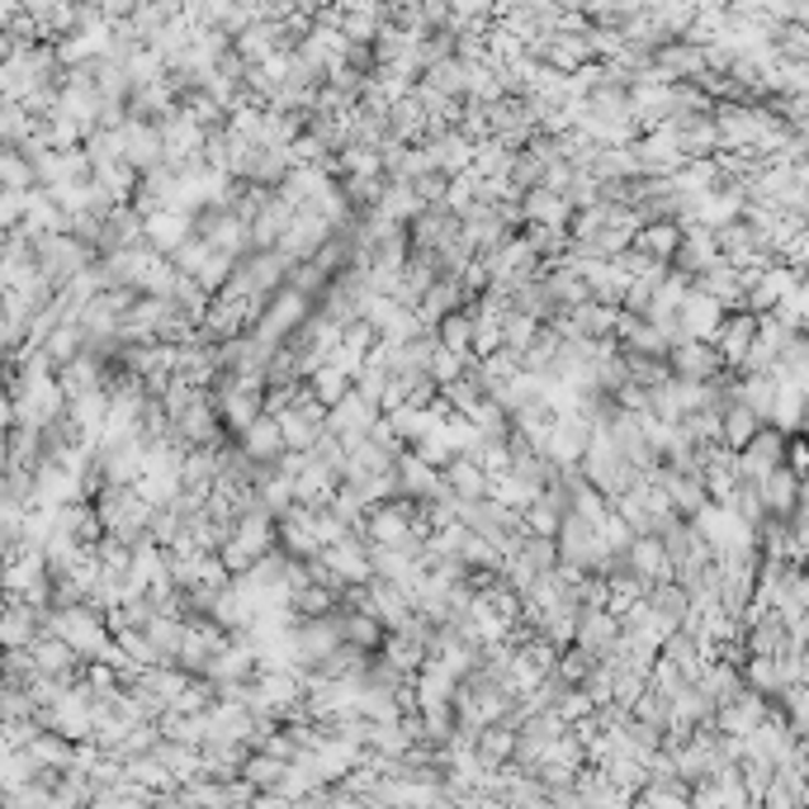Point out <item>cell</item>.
I'll use <instances>...</instances> for the list:
<instances>
[{
	"mask_svg": "<svg viewBox=\"0 0 809 809\" xmlns=\"http://www.w3.org/2000/svg\"><path fill=\"white\" fill-rule=\"evenodd\" d=\"M374 422H379V407H374V403H364L360 393L351 389L337 407L327 412V436H337L341 446H346V440H364V436L374 431Z\"/></svg>",
	"mask_w": 809,
	"mask_h": 809,
	"instance_id": "3957f363",
	"label": "cell"
},
{
	"mask_svg": "<svg viewBox=\"0 0 809 809\" xmlns=\"http://www.w3.org/2000/svg\"><path fill=\"white\" fill-rule=\"evenodd\" d=\"M568 218H573V209H568L564 195H549V189H526L521 195V223H539V228H568Z\"/></svg>",
	"mask_w": 809,
	"mask_h": 809,
	"instance_id": "9c48e42d",
	"label": "cell"
},
{
	"mask_svg": "<svg viewBox=\"0 0 809 809\" xmlns=\"http://www.w3.org/2000/svg\"><path fill=\"white\" fill-rule=\"evenodd\" d=\"M748 648L753 658H781L790 654V639H786V625L776 621V615H757V621H748Z\"/></svg>",
	"mask_w": 809,
	"mask_h": 809,
	"instance_id": "4fadbf2b",
	"label": "cell"
},
{
	"mask_svg": "<svg viewBox=\"0 0 809 809\" xmlns=\"http://www.w3.org/2000/svg\"><path fill=\"white\" fill-rule=\"evenodd\" d=\"M142 232H147V242H152V251L162 256V251H176L185 237H189V218L185 214H176V209H162V214H152L147 223H142Z\"/></svg>",
	"mask_w": 809,
	"mask_h": 809,
	"instance_id": "7c38bea8",
	"label": "cell"
},
{
	"mask_svg": "<svg viewBox=\"0 0 809 809\" xmlns=\"http://www.w3.org/2000/svg\"><path fill=\"white\" fill-rule=\"evenodd\" d=\"M512 748H516V739H512V729H506V724H493V729L483 734V743H479V753L488 757V763H502V757L512 753Z\"/></svg>",
	"mask_w": 809,
	"mask_h": 809,
	"instance_id": "d6986e66",
	"label": "cell"
},
{
	"mask_svg": "<svg viewBox=\"0 0 809 809\" xmlns=\"http://www.w3.org/2000/svg\"><path fill=\"white\" fill-rule=\"evenodd\" d=\"M436 341L446 346V351H455V356H469V341H473L469 313L459 308V313H450V317H440V322H436Z\"/></svg>",
	"mask_w": 809,
	"mask_h": 809,
	"instance_id": "2e32d148",
	"label": "cell"
},
{
	"mask_svg": "<svg viewBox=\"0 0 809 809\" xmlns=\"http://www.w3.org/2000/svg\"><path fill=\"white\" fill-rule=\"evenodd\" d=\"M753 337H757V317L753 313H734V317H724V322H720V331L710 337V346H715L720 364H743Z\"/></svg>",
	"mask_w": 809,
	"mask_h": 809,
	"instance_id": "8992f818",
	"label": "cell"
},
{
	"mask_svg": "<svg viewBox=\"0 0 809 809\" xmlns=\"http://www.w3.org/2000/svg\"><path fill=\"white\" fill-rule=\"evenodd\" d=\"M625 573H634L648 587H658V582H673V559L654 535H634L630 549H625Z\"/></svg>",
	"mask_w": 809,
	"mask_h": 809,
	"instance_id": "277c9868",
	"label": "cell"
},
{
	"mask_svg": "<svg viewBox=\"0 0 809 809\" xmlns=\"http://www.w3.org/2000/svg\"><path fill=\"white\" fill-rule=\"evenodd\" d=\"M757 431H763V422H757L748 407L729 403V407L720 412V446H724V450H734V455H739V450L748 446V440H753Z\"/></svg>",
	"mask_w": 809,
	"mask_h": 809,
	"instance_id": "9a60e30c",
	"label": "cell"
},
{
	"mask_svg": "<svg viewBox=\"0 0 809 809\" xmlns=\"http://www.w3.org/2000/svg\"><path fill=\"white\" fill-rule=\"evenodd\" d=\"M440 488L455 498V502H483L488 498V473L473 464V459L455 455L446 469H440Z\"/></svg>",
	"mask_w": 809,
	"mask_h": 809,
	"instance_id": "52a82bcc",
	"label": "cell"
},
{
	"mask_svg": "<svg viewBox=\"0 0 809 809\" xmlns=\"http://www.w3.org/2000/svg\"><path fill=\"white\" fill-rule=\"evenodd\" d=\"M304 393H308V398L322 407V412H331V407L346 398V393H351V379H346L337 364H317V370L308 374V389H304Z\"/></svg>",
	"mask_w": 809,
	"mask_h": 809,
	"instance_id": "5bb4252c",
	"label": "cell"
},
{
	"mask_svg": "<svg viewBox=\"0 0 809 809\" xmlns=\"http://www.w3.org/2000/svg\"><path fill=\"white\" fill-rule=\"evenodd\" d=\"M743 677L753 681V691H757V696H767V691L776 696V691H781V663H776V658H748V668H743Z\"/></svg>",
	"mask_w": 809,
	"mask_h": 809,
	"instance_id": "e0dca14e",
	"label": "cell"
},
{
	"mask_svg": "<svg viewBox=\"0 0 809 809\" xmlns=\"http://www.w3.org/2000/svg\"><path fill=\"white\" fill-rule=\"evenodd\" d=\"M663 364H668L673 379H691V384H710V379L724 374V364H720V356H715V346H710V341H677Z\"/></svg>",
	"mask_w": 809,
	"mask_h": 809,
	"instance_id": "7a4b0ae2",
	"label": "cell"
},
{
	"mask_svg": "<svg viewBox=\"0 0 809 809\" xmlns=\"http://www.w3.org/2000/svg\"><path fill=\"white\" fill-rule=\"evenodd\" d=\"M677 247H681L677 223H644L639 232H634V251H639V256H648V261L668 265L677 256Z\"/></svg>",
	"mask_w": 809,
	"mask_h": 809,
	"instance_id": "8fae6325",
	"label": "cell"
},
{
	"mask_svg": "<svg viewBox=\"0 0 809 809\" xmlns=\"http://www.w3.org/2000/svg\"><path fill=\"white\" fill-rule=\"evenodd\" d=\"M0 611H6V606H0Z\"/></svg>",
	"mask_w": 809,
	"mask_h": 809,
	"instance_id": "ffe728a7",
	"label": "cell"
},
{
	"mask_svg": "<svg viewBox=\"0 0 809 809\" xmlns=\"http://www.w3.org/2000/svg\"><path fill=\"white\" fill-rule=\"evenodd\" d=\"M753 488H757V498H763L767 521H786V516L800 512V479L790 469H772L767 479L753 483Z\"/></svg>",
	"mask_w": 809,
	"mask_h": 809,
	"instance_id": "5b68a950",
	"label": "cell"
},
{
	"mask_svg": "<svg viewBox=\"0 0 809 809\" xmlns=\"http://www.w3.org/2000/svg\"><path fill=\"white\" fill-rule=\"evenodd\" d=\"M289 606H298L308 615V621H317V615H331V606H337V592H327V587H304V592L289 597Z\"/></svg>",
	"mask_w": 809,
	"mask_h": 809,
	"instance_id": "ac0fdd59",
	"label": "cell"
},
{
	"mask_svg": "<svg viewBox=\"0 0 809 809\" xmlns=\"http://www.w3.org/2000/svg\"><path fill=\"white\" fill-rule=\"evenodd\" d=\"M781 459H786V436L763 426V431L739 450V483H763L772 469H781Z\"/></svg>",
	"mask_w": 809,
	"mask_h": 809,
	"instance_id": "6da1fadb",
	"label": "cell"
},
{
	"mask_svg": "<svg viewBox=\"0 0 809 809\" xmlns=\"http://www.w3.org/2000/svg\"><path fill=\"white\" fill-rule=\"evenodd\" d=\"M237 440H242V446H237V455L251 459V464H275V459L284 455V440H280L275 417H256Z\"/></svg>",
	"mask_w": 809,
	"mask_h": 809,
	"instance_id": "ba28073f",
	"label": "cell"
},
{
	"mask_svg": "<svg viewBox=\"0 0 809 809\" xmlns=\"http://www.w3.org/2000/svg\"><path fill=\"white\" fill-rule=\"evenodd\" d=\"M337 625H341V644H346V648H356V654H374V648H384V625H379L374 615H364V611H346Z\"/></svg>",
	"mask_w": 809,
	"mask_h": 809,
	"instance_id": "30bf717a",
	"label": "cell"
}]
</instances>
